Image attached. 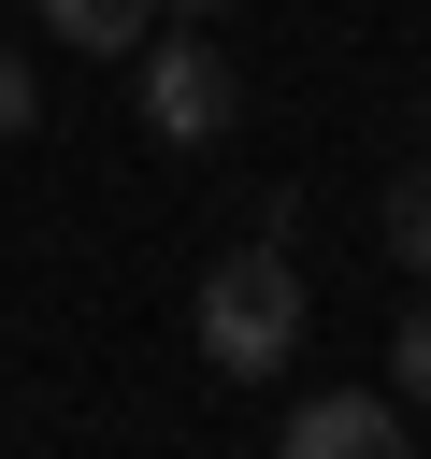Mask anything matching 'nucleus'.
Wrapping results in <instances>:
<instances>
[{
  "instance_id": "nucleus-1",
  "label": "nucleus",
  "mask_w": 431,
  "mask_h": 459,
  "mask_svg": "<svg viewBox=\"0 0 431 459\" xmlns=\"http://www.w3.org/2000/svg\"><path fill=\"white\" fill-rule=\"evenodd\" d=\"M302 316H316V301H302L287 244H230V258L187 287V330H201V359H216V373H244V387H259V373H287Z\"/></svg>"
},
{
  "instance_id": "nucleus-2",
  "label": "nucleus",
  "mask_w": 431,
  "mask_h": 459,
  "mask_svg": "<svg viewBox=\"0 0 431 459\" xmlns=\"http://www.w3.org/2000/svg\"><path fill=\"white\" fill-rule=\"evenodd\" d=\"M230 115H244V86H230V57H216L201 29L144 43V129H158V143H216Z\"/></svg>"
},
{
  "instance_id": "nucleus-3",
  "label": "nucleus",
  "mask_w": 431,
  "mask_h": 459,
  "mask_svg": "<svg viewBox=\"0 0 431 459\" xmlns=\"http://www.w3.org/2000/svg\"><path fill=\"white\" fill-rule=\"evenodd\" d=\"M273 459H417V430H402L388 387H316V402H287Z\"/></svg>"
},
{
  "instance_id": "nucleus-4",
  "label": "nucleus",
  "mask_w": 431,
  "mask_h": 459,
  "mask_svg": "<svg viewBox=\"0 0 431 459\" xmlns=\"http://www.w3.org/2000/svg\"><path fill=\"white\" fill-rule=\"evenodd\" d=\"M144 14H158V0H43V29H57L72 57H129V43H144Z\"/></svg>"
},
{
  "instance_id": "nucleus-5",
  "label": "nucleus",
  "mask_w": 431,
  "mask_h": 459,
  "mask_svg": "<svg viewBox=\"0 0 431 459\" xmlns=\"http://www.w3.org/2000/svg\"><path fill=\"white\" fill-rule=\"evenodd\" d=\"M374 244L431 287V172H388V201H374Z\"/></svg>"
},
{
  "instance_id": "nucleus-6",
  "label": "nucleus",
  "mask_w": 431,
  "mask_h": 459,
  "mask_svg": "<svg viewBox=\"0 0 431 459\" xmlns=\"http://www.w3.org/2000/svg\"><path fill=\"white\" fill-rule=\"evenodd\" d=\"M388 402H431V287H417L402 330H388Z\"/></svg>"
},
{
  "instance_id": "nucleus-7",
  "label": "nucleus",
  "mask_w": 431,
  "mask_h": 459,
  "mask_svg": "<svg viewBox=\"0 0 431 459\" xmlns=\"http://www.w3.org/2000/svg\"><path fill=\"white\" fill-rule=\"evenodd\" d=\"M29 115H43V86H29V57H14V43H0V143H14V129H29Z\"/></svg>"
},
{
  "instance_id": "nucleus-8",
  "label": "nucleus",
  "mask_w": 431,
  "mask_h": 459,
  "mask_svg": "<svg viewBox=\"0 0 431 459\" xmlns=\"http://www.w3.org/2000/svg\"><path fill=\"white\" fill-rule=\"evenodd\" d=\"M158 14H172V29H201V14H216V0H158Z\"/></svg>"
}]
</instances>
